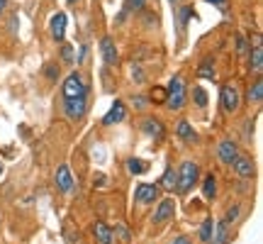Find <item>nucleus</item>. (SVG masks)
Here are the masks:
<instances>
[{
    "mask_svg": "<svg viewBox=\"0 0 263 244\" xmlns=\"http://www.w3.org/2000/svg\"><path fill=\"white\" fill-rule=\"evenodd\" d=\"M222 108H224V112H236V108H239V90L234 86H227L222 90Z\"/></svg>",
    "mask_w": 263,
    "mask_h": 244,
    "instance_id": "7",
    "label": "nucleus"
},
{
    "mask_svg": "<svg viewBox=\"0 0 263 244\" xmlns=\"http://www.w3.org/2000/svg\"><path fill=\"white\" fill-rule=\"evenodd\" d=\"M212 232H215V222L207 217V220L200 225V232H197V237H200L202 242H209V239H212Z\"/></svg>",
    "mask_w": 263,
    "mask_h": 244,
    "instance_id": "19",
    "label": "nucleus"
},
{
    "mask_svg": "<svg viewBox=\"0 0 263 244\" xmlns=\"http://www.w3.org/2000/svg\"><path fill=\"white\" fill-rule=\"evenodd\" d=\"M215 193H217V183H215L212 176H207L202 181V196H205V198H215Z\"/></svg>",
    "mask_w": 263,
    "mask_h": 244,
    "instance_id": "21",
    "label": "nucleus"
},
{
    "mask_svg": "<svg viewBox=\"0 0 263 244\" xmlns=\"http://www.w3.org/2000/svg\"><path fill=\"white\" fill-rule=\"evenodd\" d=\"M159 196V188L153 186V183H142L139 188H137V200L139 203H153Z\"/></svg>",
    "mask_w": 263,
    "mask_h": 244,
    "instance_id": "13",
    "label": "nucleus"
},
{
    "mask_svg": "<svg viewBox=\"0 0 263 244\" xmlns=\"http://www.w3.org/2000/svg\"><path fill=\"white\" fill-rule=\"evenodd\" d=\"M146 0H127V10H142Z\"/></svg>",
    "mask_w": 263,
    "mask_h": 244,
    "instance_id": "28",
    "label": "nucleus"
},
{
    "mask_svg": "<svg viewBox=\"0 0 263 244\" xmlns=\"http://www.w3.org/2000/svg\"><path fill=\"white\" fill-rule=\"evenodd\" d=\"M200 76L202 78H215V68L209 66V64H202V66H200Z\"/></svg>",
    "mask_w": 263,
    "mask_h": 244,
    "instance_id": "26",
    "label": "nucleus"
},
{
    "mask_svg": "<svg viewBox=\"0 0 263 244\" xmlns=\"http://www.w3.org/2000/svg\"><path fill=\"white\" fill-rule=\"evenodd\" d=\"M207 3H212V5H219V8H222V5H224L227 0H207Z\"/></svg>",
    "mask_w": 263,
    "mask_h": 244,
    "instance_id": "36",
    "label": "nucleus"
},
{
    "mask_svg": "<svg viewBox=\"0 0 263 244\" xmlns=\"http://www.w3.org/2000/svg\"><path fill=\"white\" fill-rule=\"evenodd\" d=\"M175 178H178V176H175V171H173V168H166L164 178H161V183H164V186H166V188H168V190H173V186H175Z\"/></svg>",
    "mask_w": 263,
    "mask_h": 244,
    "instance_id": "24",
    "label": "nucleus"
},
{
    "mask_svg": "<svg viewBox=\"0 0 263 244\" xmlns=\"http://www.w3.org/2000/svg\"><path fill=\"white\" fill-rule=\"evenodd\" d=\"M231 168H234V174L236 176H241V178H251L253 176V161L251 159H246V156H234L231 159V164H229Z\"/></svg>",
    "mask_w": 263,
    "mask_h": 244,
    "instance_id": "5",
    "label": "nucleus"
},
{
    "mask_svg": "<svg viewBox=\"0 0 263 244\" xmlns=\"http://www.w3.org/2000/svg\"><path fill=\"white\" fill-rule=\"evenodd\" d=\"M142 130L149 134V137H156V139L164 137V125L159 120H153V117H146V120L142 122Z\"/></svg>",
    "mask_w": 263,
    "mask_h": 244,
    "instance_id": "16",
    "label": "nucleus"
},
{
    "mask_svg": "<svg viewBox=\"0 0 263 244\" xmlns=\"http://www.w3.org/2000/svg\"><path fill=\"white\" fill-rule=\"evenodd\" d=\"M239 210H241L239 205H234V208H229V212H227V217H224V220H227V222H234L236 217H239Z\"/></svg>",
    "mask_w": 263,
    "mask_h": 244,
    "instance_id": "29",
    "label": "nucleus"
},
{
    "mask_svg": "<svg viewBox=\"0 0 263 244\" xmlns=\"http://www.w3.org/2000/svg\"><path fill=\"white\" fill-rule=\"evenodd\" d=\"M132 76L137 78V81H144V76H142V68H139V66H132Z\"/></svg>",
    "mask_w": 263,
    "mask_h": 244,
    "instance_id": "31",
    "label": "nucleus"
},
{
    "mask_svg": "<svg viewBox=\"0 0 263 244\" xmlns=\"http://www.w3.org/2000/svg\"><path fill=\"white\" fill-rule=\"evenodd\" d=\"M261 98H263V81L258 78L251 88H249V100H251V103H261Z\"/></svg>",
    "mask_w": 263,
    "mask_h": 244,
    "instance_id": "20",
    "label": "nucleus"
},
{
    "mask_svg": "<svg viewBox=\"0 0 263 244\" xmlns=\"http://www.w3.org/2000/svg\"><path fill=\"white\" fill-rule=\"evenodd\" d=\"M8 8V0H0V15H3V10Z\"/></svg>",
    "mask_w": 263,
    "mask_h": 244,
    "instance_id": "37",
    "label": "nucleus"
},
{
    "mask_svg": "<svg viewBox=\"0 0 263 244\" xmlns=\"http://www.w3.org/2000/svg\"><path fill=\"white\" fill-rule=\"evenodd\" d=\"M66 34V15L64 12H56L54 20H51V37H54L56 42H61Z\"/></svg>",
    "mask_w": 263,
    "mask_h": 244,
    "instance_id": "15",
    "label": "nucleus"
},
{
    "mask_svg": "<svg viewBox=\"0 0 263 244\" xmlns=\"http://www.w3.org/2000/svg\"><path fill=\"white\" fill-rule=\"evenodd\" d=\"M88 108V100L86 95H76V98H66V115L71 117V120H78V117H83V112Z\"/></svg>",
    "mask_w": 263,
    "mask_h": 244,
    "instance_id": "4",
    "label": "nucleus"
},
{
    "mask_svg": "<svg viewBox=\"0 0 263 244\" xmlns=\"http://www.w3.org/2000/svg\"><path fill=\"white\" fill-rule=\"evenodd\" d=\"M86 93H88V88L78 74H71L64 81V98H76V95H86Z\"/></svg>",
    "mask_w": 263,
    "mask_h": 244,
    "instance_id": "3",
    "label": "nucleus"
},
{
    "mask_svg": "<svg viewBox=\"0 0 263 244\" xmlns=\"http://www.w3.org/2000/svg\"><path fill=\"white\" fill-rule=\"evenodd\" d=\"M200 168H197V164H193V161H186L183 166H180V171L175 174V186H178V193H188V190L195 186V181H197V174Z\"/></svg>",
    "mask_w": 263,
    "mask_h": 244,
    "instance_id": "2",
    "label": "nucleus"
},
{
    "mask_svg": "<svg viewBox=\"0 0 263 244\" xmlns=\"http://www.w3.org/2000/svg\"><path fill=\"white\" fill-rule=\"evenodd\" d=\"M15 27H17V17H12L10 20V32H15Z\"/></svg>",
    "mask_w": 263,
    "mask_h": 244,
    "instance_id": "35",
    "label": "nucleus"
},
{
    "mask_svg": "<svg viewBox=\"0 0 263 244\" xmlns=\"http://www.w3.org/2000/svg\"><path fill=\"white\" fill-rule=\"evenodd\" d=\"M0 176H3V164H0Z\"/></svg>",
    "mask_w": 263,
    "mask_h": 244,
    "instance_id": "39",
    "label": "nucleus"
},
{
    "mask_svg": "<svg viewBox=\"0 0 263 244\" xmlns=\"http://www.w3.org/2000/svg\"><path fill=\"white\" fill-rule=\"evenodd\" d=\"M168 3H171V5H173V3H178V0H168Z\"/></svg>",
    "mask_w": 263,
    "mask_h": 244,
    "instance_id": "38",
    "label": "nucleus"
},
{
    "mask_svg": "<svg viewBox=\"0 0 263 244\" xmlns=\"http://www.w3.org/2000/svg\"><path fill=\"white\" fill-rule=\"evenodd\" d=\"M193 100H195L197 108H205V105H207V93H205V88H195V90H193Z\"/></svg>",
    "mask_w": 263,
    "mask_h": 244,
    "instance_id": "23",
    "label": "nucleus"
},
{
    "mask_svg": "<svg viewBox=\"0 0 263 244\" xmlns=\"http://www.w3.org/2000/svg\"><path fill=\"white\" fill-rule=\"evenodd\" d=\"M236 46H239V54H246V52H249V44H246L244 34H239V39H236Z\"/></svg>",
    "mask_w": 263,
    "mask_h": 244,
    "instance_id": "30",
    "label": "nucleus"
},
{
    "mask_svg": "<svg viewBox=\"0 0 263 244\" xmlns=\"http://www.w3.org/2000/svg\"><path fill=\"white\" fill-rule=\"evenodd\" d=\"M175 134H178V137H180L183 142H188V144H190V142H197V134H195L193 125H190L188 120H180V122H178V127H175Z\"/></svg>",
    "mask_w": 263,
    "mask_h": 244,
    "instance_id": "14",
    "label": "nucleus"
},
{
    "mask_svg": "<svg viewBox=\"0 0 263 244\" xmlns=\"http://www.w3.org/2000/svg\"><path fill=\"white\" fill-rule=\"evenodd\" d=\"M171 244H190V239H188V237H175Z\"/></svg>",
    "mask_w": 263,
    "mask_h": 244,
    "instance_id": "34",
    "label": "nucleus"
},
{
    "mask_svg": "<svg viewBox=\"0 0 263 244\" xmlns=\"http://www.w3.org/2000/svg\"><path fill=\"white\" fill-rule=\"evenodd\" d=\"M166 105H168L171 110H180V108L186 105V81H183V76H173V78H171V83H168V100H166Z\"/></svg>",
    "mask_w": 263,
    "mask_h": 244,
    "instance_id": "1",
    "label": "nucleus"
},
{
    "mask_svg": "<svg viewBox=\"0 0 263 244\" xmlns=\"http://www.w3.org/2000/svg\"><path fill=\"white\" fill-rule=\"evenodd\" d=\"M239 154V149H236V144L231 142V139H224V142H219L217 147V156L222 164H231V159Z\"/></svg>",
    "mask_w": 263,
    "mask_h": 244,
    "instance_id": "9",
    "label": "nucleus"
},
{
    "mask_svg": "<svg viewBox=\"0 0 263 244\" xmlns=\"http://www.w3.org/2000/svg\"><path fill=\"white\" fill-rule=\"evenodd\" d=\"M227 234H229V222L222 220V222H215V232H212V244H224L227 242Z\"/></svg>",
    "mask_w": 263,
    "mask_h": 244,
    "instance_id": "18",
    "label": "nucleus"
},
{
    "mask_svg": "<svg viewBox=\"0 0 263 244\" xmlns=\"http://www.w3.org/2000/svg\"><path fill=\"white\" fill-rule=\"evenodd\" d=\"M190 17H193V8H183V10H180V25L186 27Z\"/></svg>",
    "mask_w": 263,
    "mask_h": 244,
    "instance_id": "27",
    "label": "nucleus"
},
{
    "mask_svg": "<svg viewBox=\"0 0 263 244\" xmlns=\"http://www.w3.org/2000/svg\"><path fill=\"white\" fill-rule=\"evenodd\" d=\"M46 76H49V78H59V68L46 66Z\"/></svg>",
    "mask_w": 263,
    "mask_h": 244,
    "instance_id": "32",
    "label": "nucleus"
},
{
    "mask_svg": "<svg viewBox=\"0 0 263 244\" xmlns=\"http://www.w3.org/2000/svg\"><path fill=\"white\" fill-rule=\"evenodd\" d=\"M93 234H95V242H98V244H112V239H115V232L110 230L105 222H95Z\"/></svg>",
    "mask_w": 263,
    "mask_h": 244,
    "instance_id": "12",
    "label": "nucleus"
},
{
    "mask_svg": "<svg viewBox=\"0 0 263 244\" xmlns=\"http://www.w3.org/2000/svg\"><path fill=\"white\" fill-rule=\"evenodd\" d=\"M68 3H76V0H68Z\"/></svg>",
    "mask_w": 263,
    "mask_h": 244,
    "instance_id": "40",
    "label": "nucleus"
},
{
    "mask_svg": "<svg viewBox=\"0 0 263 244\" xmlns=\"http://www.w3.org/2000/svg\"><path fill=\"white\" fill-rule=\"evenodd\" d=\"M61 59H64L66 64H71V61H73V46L66 44L64 49H61Z\"/></svg>",
    "mask_w": 263,
    "mask_h": 244,
    "instance_id": "25",
    "label": "nucleus"
},
{
    "mask_svg": "<svg viewBox=\"0 0 263 244\" xmlns=\"http://www.w3.org/2000/svg\"><path fill=\"white\" fill-rule=\"evenodd\" d=\"M117 234H120L122 239H129V232H127V227H117Z\"/></svg>",
    "mask_w": 263,
    "mask_h": 244,
    "instance_id": "33",
    "label": "nucleus"
},
{
    "mask_svg": "<svg viewBox=\"0 0 263 244\" xmlns=\"http://www.w3.org/2000/svg\"><path fill=\"white\" fill-rule=\"evenodd\" d=\"M124 115H127V108H124V103H120V100H115L112 103V108H110V112L102 117V122L105 125H117V122L124 120Z\"/></svg>",
    "mask_w": 263,
    "mask_h": 244,
    "instance_id": "10",
    "label": "nucleus"
},
{
    "mask_svg": "<svg viewBox=\"0 0 263 244\" xmlns=\"http://www.w3.org/2000/svg\"><path fill=\"white\" fill-rule=\"evenodd\" d=\"M173 210H175L173 198L161 200V203H159V208H156V212L151 215V222H153V225H159V222H166L168 217H171V215H173Z\"/></svg>",
    "mask_w": 263,
    "mask_h": 244,
    "instance_id": "6",
    "label": "nucleus"
},
{
    "mask_svg": "<svg viewBox=\"0 0 263 244\" xmlns=\"http://www.w3.org/2000/svg\"><path fill=\"white\" fill-rule=\"evenodd\" d=\"M127 168H129V174H144V171L149 168V164L142 161V159H129V161H127Z\"/></svg>",
    "mask_w": 263,
    "mask_h": 244,
    "instance_id": "22",
    "label": "nucleus"
},
{
    "mask_svg": "<svg viewBox=\"0 0 263 244\" xmlns=\"http://www.w3.org/2000/svg\"><path fill=\"white\" fill-rule=\"evenodd\" d=\"M100 52H102V59H105V64L112 66V64H117V46L112 42V37H102V42H100Z\"/></svg>",
    "mask_w": 263,
    "mask_h": 244,
    "instance_id": "8",
    "label": "nucleus"
},
{
    "mask_svg": "<svg viewBox=\"0 0 263 244\" xmlns=\"http://www.w3.org/2000/svg\"><path fill=\"white\" fill-rule=\"evenodd\" d=\"M249 68H251L253 74H261V71H263V46H261V39H258V42H256V46H253Z\"/></svg>",
    "mask_w": 263,
    "mask_h": 244,
    "instance_id": "17",
    "label": "nucleus"
},
{
    "mask_svg": "<svg viewBox=\"0 0 263 244\" xmlns=\"http://www.w3.org/2000/svg\"><path fill=\"white\" fill-rule=\"evenodd\" d=\"M56 186L64 193L73 190V176H71V168L68 166H59V171H56Z\"/></svg>",
    "mask_w": 263,
    "mask_h": 244,
    "instance_id": "11",
    "label": "nucleus"
}]
</instances>
